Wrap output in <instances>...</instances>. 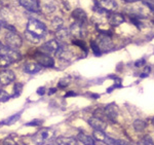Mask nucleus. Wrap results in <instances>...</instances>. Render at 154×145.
Returning a JSON list of instances; mask_svg holds the SVG:
<instances>
[{"label": "nucleus", "mask_w": 154, "mask_h": 145, "mask_svg": "<svg viewBox=\"0 0 154 145\" xmlns=\"http://www.w3.org/2000/svg\"><path fill=\"white\" fill-rule=\"evenodd\" d=\"M88 125L91 127L93 129L97 130V131H105L107 129V124L105 121H103L102 118H99V117H91V118L88 119Z\"/></svg>", "instance_id": "9d476101"}, {"label": "nucleus", "mask_w": 154, "mask_h": 145, "mask_svg": "<svg viewBox=\"0 0 154 145\" xmlns=\"http://www.w3.org/2000/svg\"><path fill=\"white\" fill-rule=\"evenodd\" d=\"M12 63H14V62L8 56L3 54L0 55V68H6V67H8Z\"/></svg>", "instance_id": "aec40b11"}, {"label": "nucleus", "mask_w": 154, "mask_h": 145, "mask_svg": "<svg viewBox=\"0 0 154 145\" xmlns=\"http://www.w3.org/2000/svg\"><path fill=\"white\" fill-rule=\"evenodd\" d=\"M48 145H78V142L72 137H59L57 139H51Z\"/></svg>", "instance_id": "6e6552de"}, {"label": "nucleus", "mask_w": 154, "mask_h": 145, "mask_svg": "<svg viewBox=\"0 0 154 145\" xmlns=\"http://www.w3.org/2000/svg\"><path fill=\"white\" fill-rule=\"evenodd\" d=\"M61 43L56 40V39H53V40H49L45 43H43L42 46L39 47V52H43V54H56V52L59 49Z\"/></svg>", "instance_id": "20e7f679"}, {"label": "nucleus", "mask_w": 154, "mask_h": 145, "mask_svg": "<svg viewBox=\"0 0 154 145\" xmlns=\"http://www.w3.org/2000/svg\"><path fill=\"white\" fill-rule=\"evenodd\" d=\"M63 24H64L63 20H62L60 17H54L53 21H51V27H53L54 29H56L57 31H58V30H60L61 28H63Z\"/></svg>", "instance_id": "5701e85b"}, {"label": "nucleus", "mask_w": 154, "mask_h": 145, "mask_svg": "<svg viewBox=\"0 0 154 145\" xmlns=\"http://www.w3.org/2000/svg\"><path fill=\"white\" fill-rule=\"evenodd\" d=\"M93 135L95 137V139L98 140L99 142H103V143L107 145H114V143H115V139H112L111 137L107 136L103 131H97V130H95Z\"/></svg>", "instance_id": "4468645a"}, {"label": "nucleus", "mask_w": 154, "mask_h": 145, "mask_svg": "<svg viewBox=\"0 0 154 145\" xmlns=\"http://www.w3.org/2000/svg\"><path fill=\"white\" fill-rule=\"evenodd\" d=\"M42 121H40V119H34V121H30L28 122V124H26L27 127H36V126H40L41 125Z\"/></svg>", "instance_id": "c756f323"}, {"label": "nucleus", "mask_w": 154, "mask_h": 145, "mask_svg": "<svg viewBox=\"0 0 154 145\" xmlns=\"http://www.w3.org/2000/svg\"><path fill=\"white\" fill-rule=\"evenodd\" d=\"M70 34L73 35V36L76 37V38H82V37L84 36L83 24L74 22L70 27Z\"/></svg>", "instance_id": "2eb2a0df"}, {"label": "nucleus", "mask_w": 154, "mask_h": 145, "mask_svg": "<svg viewBox=\"0 0 154 145\" xmlns=\"http://www.w3.org/2000/svg\"><path fill=\"white\" fill-rule=\"evenodd\" d=\"M91 49H93L94 54H95L96 56H100V55H101V49H100V47H99L98 43H97L96 41H94V40L91 41Z\"/></svg>", "instance_id": "cd10ccee"}, {"label": "nucleus", "mask_w": 154, "mask_h": 145, "mask_svg": "<svg viewBox=\"0 0 154 145\" xmlns=\"http://www.w3.org/2000/svg\"><path fill=\"white\" fill-rule=\"evenodd\" d=\"M69 84L68 81H65V80H61L59 82V87H65Z\"/></svg>", "instance_id": "c9c22d12"}, {"label": "nucleus", "mask_w": 154, "mask_h": 145, "mask_svg": "<svg viewBox=\"0 0 154 145\" xmlns=\"http://www.w3.org/2000/svg\"><path fill=\"white\" fill-rule=\"evenodd\" d=\"M77 140H79L84 145H95V140H94L93 137L83 133H79L77 135Z\"/></svg>", "instance_id": "a211bd4d"}, {"label": "nucleus", "mask_w": 154, "mask_h": 145, "mask_svg": "<svg viewBox=\"0 0 154 145\" xmlns=\"http://www.w3.org/2000/svg\"><path fill=\"white\" fill-rule=\"evenodd\" d=\"M146 63V61H145V59H141V60H138V61L135 63V66L136 67H142L144 66Z\"/></svg>", "instance_id": "72a5a7b5"}, {"label": "nucleus", "mask_w": 154, "mask_h": 145, "mask_svg": "<svg viewBox=\"0 0 154 145\" xmlns=\"http://www.w3.org/2000/svg\"><path fill=\"white\" fill-rule=\"evenodd\" d=\"M73 44H76V46H80L81 49H84V51L86 49L85 44H84V42H83L82 40H73Z\"/></svg>", "instance_id": "2f4dec72"}, {"label": "nucleus", "mask_w": 154, "mask_h": 145, "mask_svg": "<svg viewBox=\"0 0 154 145\" xmlns=\"http://www.w3.org/2000/svg\"><path fill=\"white\" fill-rule=\"evenodd\" d=\"M40 70H41V66L39 64H35V63L27 64L26 66L24 67V71L29 74H35L37 72L40 71Z\"/></svg>", "instance_id": "6ab92c4d"}, {"label": "nucleus", "mask_w": 154, "mask_h": 145, "mask_svg": "<svg viewBox=\"0 0 154 145\" xmlns=\"http://www.w3.org/2000/svg\"><path fill=\"white\" fill-rule=\"evenodd\" d=\"M1 28H2V27H1V24H0V31H1Z\"/></svg>", "instance_id": "a19ab883"}, {"label": "nucleus", "mask_w": 154, "mask_h": 145, "mask_svg": "<svg viewBox=\"0 0 154 145\" xmlns=\"http://www.w3.org/2000/svg\"><path fill=\"white\" fill-rule=\"evenodd\" d=\"M2 47H3V44H2V43H1V42H0V49H2Z\"/></svg>", "instance_id": "ea45409f"}, {"label": "nucleus", "mask_w": 154, "mask_h": 145, "mask_svg": "<svg viewBox=\"0 0 154 145\" xmlns=\"http://www.w3.org/2000/svg\"><path fill=\"white\" fill-rule=\"evenodd\" d=\"M70 35H71L70 34V30L65 29V28H61L60 30L57 31V36H58L60 39H63V40L67 39L69 36H70Z\"/></svg>", "instance_id": "b1692460"}, {"label": "nucleus", "mask_w": 154, "mask_h": 145, "mask_svg": "<svg viewBox=\"0 0 154 145\" xmlns=\"http://www.w3.org/2000/svg\"><path fill=\"white\" fill-rule=\"evenodd\" d=\"M26 31L30 32L33 35H36V36L42 37L45 35V32H46V27L42 22L38 21L36 19H30L28 24H27V28H26Z\"/></svg>", "instance_id": "f257e3e1"}, {"label": "nucleus", "mask_w": 154, "mask_h": 145, "mask_svg": "<svg viewBox=\"0 0 154 145\" xmlns=\"http://www.w3.org/2000/svg\"><path fill=\"white\" fill-rule=\"evenodd\" d=\"M21 113H22V112H19V113H16V114H14V115L7 117L5 121H2V124H3V125H6V126H11V125L14 124V122L18 121L19 119L21 118Z\"/></svg>", "instance_id": "4be33fe9"}, {"label": "nucleus", "mask_w": 154, "mask_h": 145, "mask_svg": "<svg viewBox=\"0 0 154 145\" xmlns=\"http://www.w3.org/2000/svg\"><path fill=\"white\" fill-rule=\"evenodd\" d=\"M14 78H16V75H14L12 70L5 69L0 72V84H2V86L9 84L14 80Z\"/></svg>", "instance_id": "1a4fd4ad"}, {"label": "nucleus", "mask_w": 154, "mask_h": 145, "mask_svg": "<svg viewBox=\"0 0 154 145\" xmlns=\"http://www.w3.org/2000/svg\"><path fill=\"white\" fill-rule=\"evenodd\" d=\"M3 145H18V142H17L14 139L6 138V139L3 141Z\"/></svg>", "instance_id": "7c9ffc66"}, {"label": "nucleus", "mask_w": 154, "mask_h": 145, "mask_svg": "<svg viewBox=\"0 0 154 145\" xmlns=\"http://www.w3.org/2000/svg\"><path fill=\"white\" fill-rule=\"evenodd\" d=\"M11 98V96H9L7 94L6 91L4 90H0V102H6Z\"/></svg>", "instance_id": "c85d7f7f"}, {"label": "nucleus", "mask_w": 154, "mask_h": 145, "mask_svg": "<svg viewBox=\"0 0 154 145\" xmlns=\"http://www.w3.org/2000/svg\"><path fill=\"white\" fill-rule=\"evenodd\" d=\"M114 145H131L128 142H126L125 140H121V139H117L115 140V143Z\"/></svg>", "instance_id": "473e14b6"}, {"label": "nucleus", "mask_w": 154, "mask_h": 145, "mask_svg": "<svg viewBox=\"0 0 154 145\" xmlns=\"http://www.w3.org/2000/svg\"><path fill=\"white\" fill-rule=\"evenodd\" d=\"M133 127L137 132H142L146 129L147 124H146V121H142V119H137V121H134Z\"/></svg>", "instance_id": "412c9836"}, {"label": "nucleus", "mask_w": 154, "mask_h": 145, "mask_svg": "<svg viewBox=\"0 0 154 145\" xmlns=\"http://www.w3.org/2000/svg\"><path fill=\"white\" fill-rule=\"evenodd\" d=\"M123 1H125V2H128V3H134V2L138 1V0H123Z\"/></svg>", "instance_id": "58836bf2"}, {"label": "nucleus", "mask_w": 154, "mask_h": 145, "mask_svg": "<svg viewBox=\"0 0 154 145\" xmlns=\"http://www.w3.org/2000/svg\"><path fill=\"white\" fill-rule=\"evenodd\" d=\"M97 4L102 11L107 12H113L117 8V3L114 0H98Z\"/></svg>", "instance_id": "0eeeda50"}, {"label": "nucleus", "mask_w": 154, "mask_h": 145, "mask_svg": "<svg viewBox=\"0 0 154 145\" xmlns=\"http://www.w3.org/2000/svg\"><path fill=\"white\" fill-rule=\"evenodd\" d=\"M72 17L74 19V21L77 23L84 24L88 20V16H86L85 11L81 8H76L72 11Z\"/></svg>", "instance_id": "dca6fc26"}, {"label": "nucleus", "mask_w": 154, "mask_h": 145, "mask_svg": "<svg viewBox=\"0 0 154 145\" xmlns=\"http://www.w3.org/2000/svg\"><path fill=\"white\" fill-rule=\"evenodd\" d=\"M152 124H153V125H154V118H153V119H152Z\"/></svg>", "instance_id": "79ce46f5"}, {"label": "nucleus", "mask_w": 154, "mask_h": 145, "mask_svg": "<svg viewBox=\"0 0 154 145\" xmlns=\"http://www.w3.org/2000/svg\"><path fill=\"white\" fill-rule=\"evenodd\" d=\"M104 112H105V115L109 121H115L116 118H117L118 115V110H117V107H116L115 104L111 103L104 108Z\"/></svg>", "instance_id": "f8f14e48"}, {"label": "nucleus", "mask_w": 154, "mask_h": 145, "mask_svg": "<svg viewBox=\"0 0 154 145\" xmlns=\"http://www.w3.org/2000/svg\"><path fill=\"white\" fill-rule=\"evenodd\" d=\"M57 92V89H51L48 91V95H53V94H54Z\"/></svg>", "instance_id": "4c0bfd02"}, {"label": "nucleus", "mask_w": 154, "mask_h": 145, "mask_svg": "<svg viewBox=\"0 0 154 145\" xmlns=\"http://www.w3.org/2000/svg\"><path fill=\"white\" fill-rule=\"evenodd\" d=\"M71 96H76V94L74 92H68L66 95H65V98H68V97H71Z\"/></svg>", "instance_id": "e433bc0d"}, {"label": "nucleus", "mask_w": 154, "mask_h": 145, "mask_svg": "<svg viewBox=\"0 0 154 145\" xmlns=\"http://www.w3.org/2000/svg\"><path fill=\"white\" fill-rule=\"evenodd\" d=\"M5 42H6V46L8 47L17 49L22 46L23 40H22V38L20 37V35L17 34L16 32L9 31L8 33L5 35Z\"/></svg>", "instance_id": "7ed1b4c3"}, {"label": "nucleus", "mask_w": 154, "mask_h": 145, "mask_svg": "<svg viewBox=\"0 0 154 145\" xmlns=\"http://www.w3.org/2000/svg\"><path fill=\"white\" fill-rule=\"evenodd\" d=\"M35 58H36V61L38 62V64L40 65V66H43V67H54V58H51V57L48 54H43V52H39L35 56Z\"/></svg>", "instance_id": "39448f33"}, {"label": "nucleus", "mask_w": 154, "mask_h": 145, "mask_svg": "<svg viewBox=\"0 0 154 145\" xmlns=\"http://www.w3.org/2000/svg\"><path fill=\"white\" fill-rule=\"evenodd\" d=\"M0 52H1V54L8 56L14 62H18L22 58L21 54H20V52L17 51V49H11V47H8V46H3V47L0 49Z\"/></svg>", "instance_id": "9b49d317"}, {"label": "nucleus", "mask_w": 154, "mask_h": 145, "mask_svg": "<svg viewBox=\"0 0 154 145\" xmlns=\"http://www.w3.org/2000/svg\"><path fill=\"white\" fill-rule=\"evenodd\" d=\"M98 46L102 51H110V49H113V43H112V41H111L110 37L107 34H103V33H101L99 35Z\"/></svg>", "instance_id": "423d86ee"}, {"label": "nucleus", "mask_w": 154, "mask_h": 145, "mask_svg": "<svg viewBox=\"0 0 154 145\" xmlns=\"http://www.w3.org/2000/svg\"><path fill=\"white\" fill-rule=\"evenodd\" d=\"M25 36H26L27 40L32 42V43H39V42H40V39H41L40 37L36 36V35H33L32 33L28 32V31L25 32Z\"/></svg>", "instance_id": "393cba45"}, {"label": "nucleus", "mask_w": 154, "mask_h": 145, "mask_svg": "<svg viewBox=\"0 0 154 145\" xmlns=\"http://www.w3.org/2000/svg\"><path fill=\"white\" fill-rule=\"evenodd\" d=\"M108 22L111 26H119L125 22V17L120 14H111L108 17Z\"/></svg>", "instance_id": "f3484780"}, {"label": "nucleus", "mask_w": 154, "mask_h": 145, "mask_svg": "<svg viewBox=\"0 0 154 145\" xmlns=\"http://www.w3.org/2000/svg\"><path fill=\"white\" fill-rule=\"evenodd\" d=\"M54 138V132L48 128L39 130L33 136V142L37 145H44Z\"/></svg>", "instance_id": "f03ea898"}, {"label": "nucleus", "mask_w": 154, "mask_h": 145, "mask_svg": "<svg viewBox=\"0 0 154 145\" xmlns=\"http://www.w3.org/2000/svg\"><path fill=\"white\" fill-rule=\"evenodd\" d=\"M138 145H154V143H153V140L151 139V137L146 135V136H144L143 138L138 142Z\"/></svg>", "instance_id": "a878e982"}, {"label": "nucleus", "mask_w": 154, "mask_h": 145, "mask_svg": "<svg viewBox=\"0 0 154 145\" xmlns=\"http://www.w3.org/2000/svg\"><path fill=\"white\" fill-rule=\"evenodd\" d=\"M20 4L29 11L38 12L40 11V6L37 0H20Z\"/></svg>", "instance_id": "ddd939ff"}, {"label": "nucleus", "mask_w": 154, "mask_h": 145, "mask_svg": "<svg viewBox=\"0 0 154 145\" xmlns=\"http://www.w3.org/2000/svg\"><path fill=\"white\" fill-rule=\"evenodd\" d=\"M44 93H45V87H39V89L37 90V94L40 95V96L44 95Z\"/></svg>", "instance_id": "f704fd0d"}, {"label": "nucleus", "mask_w": 154, "mask_h": 145, "mask_svg": "<svg viewBox=\"0 0 154 145\" xmlns=\"http://www.w3.org/2000/svg\"><path fill=\"white\" fill-rule=\"evenodd\" d=\"M14 90V93L11 97H14H14H19L22 93V90H23V84H22L21 82H16Z\"/></svg>", "instance_id": "bb28decb"}]
</instances>
